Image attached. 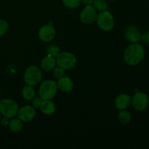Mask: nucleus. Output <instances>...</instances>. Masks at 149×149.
Segmentation results:
<instances>
[{
    "label": "nucleus",
    "instance_id": "nucleus-27",
    "mask_svg": "<svg viewBox=\"0 0 149 149\" xmlns=\"http://www.w3.org/2000/svg\"><path fill=\"white\" fill-rule=\"evenodd\" d=\"M9 123H10V121H9L8 118L5 117V119H3L2 120H1V125H2L3 126H7V125H9Z\"/></svg>",
    "mask_w": 149,
    "mask_h": 149
},
{
    "label": "nucleus",
    "instance_id": "nucleus-18",
    "mask_svg": "<svg viewBox=\"0 0 149 149\" xmlns=\"http://www.w3.org/2000/svg\"><path fill=\"white\" fill-rule=\"evenodd\" d=\"M118 118L121 123L122 124H128L131 121L132 119V115L128 111L125 110H120V112L118 115Z\"/></svg>",
    "mask_w": 149,
    "mask_h": 149
},
{
    "label": "nucleus",
    "instance_id": "nucleus-2",
    "mask_svg": "<svg viewBox=\"0 0 149 149\" xmlns=\"http://www.w3.org/2000/svg\"><path fill=\"white\" fill-rule=\"evenodd\" d=\"M58 86L54 80L48 79L44 81L39 89V95L43 100H51L57 94Z\"/></svg>",
    "mask_w": 149,
    "mask_h": 149
},
{
    "label": "nucleus",
    "instance_id": "nucleus-4",
    "mask_svg": "<svg viewBox=\"0 0 149 149\" xmlns=\"http://www.w3.org/2000/svg\"><path fill=\"white\" fill-rule=\"evenodd\" d=\"M42 74L40 68L36 65H31L24 73V81L28 85L36 86L42 81Z\"/></svg>",
    "mask_w": 149,
    "mask_h": 149
},
{
    "label": "nucleus",
    "instance_id": "nucleus-7",
    "mask_svg": "<svg viewBox=\"0 0 149 149\" xmlns=\"http://www.w3.org/2000/svg\"><path fill=\"white\" fill-rule=\"evenodd\" d=\"M131 101L135 110L143 111L148 107L149 100L146 94L142 92H138L134 95Z\"/></svg>",
    "mask_w": 149,
    "mask_h": 149
},
{
    "label": "nucleus",
    "instance_id": "nucleus-23",
    "mask_svg": "<svg viewBox=\"0 0 149 149\" xmlns=\"http://www.w3.org/2000/svg\"><path fill=\"white\" fill-rule=\"evenodd\" d=\"M53 76L55 79H59L61 77H64V74H65V71H64V69H63L61 67H57V68H55L53 69Z\"/></svg>",
    "mask_w": 149,
    "mask_h": 149
},
{
    "label": "nucleus",
    "instance_id": "nucleus-29",
    "mask_svg": "<svg viewBox=\"0 0 149 149\" xmlns=\"http://www.w3.org/2000/svg\"><path fill=\"white\" fill-rule=\"evenodd\" d=\"M110 1H115V0H110Z\"/></svg>",
    "mask_w": 149,
    "mask_h": 149
},
{
    "label": "nucleus",
    "instance_id": "nucleus-28",
    "mask_svg": "<svg viewBox=\"0 0 149 149\" xmlns=\"http://www.w3.org/2000/svg\"><path fill=\"white\" fill-rule=\"evenodd\" d=\"M0 120H1V113H0Z\"/></svg>",
    "mask_w": 149,
    "mask_h": 149
},
{
    "label": "nucleus",
    "instance_id": "nucleus-25",
    "mask_svg": "<svg viewBox=\"0 0 149 149\" xmlns=\"http://www.w3.org/2000/svg\"><path fill=\"white\" fill-rule=\"evenodd\" d=\"M141 40L145 44H149V31H146L141 35Z\"/></svg>",
    "mask_w": 149,
    "mask_h": 149
},
{
    "label": "nucleus",
    "instance_id": "nucleus-24",
    "mask_svg": "<svg viewBox=\"0 0 149 149\" xmlns=\"http://www.w3.org/2000/svg\"><path fill=\"white\" fill-rule=\"evenodd\" d=\"M42 101H43V99H42L40 96L34 97L33 99H32V102H31L32 106H33L34 109H38V108L40 107Z\"/></svg>",
    "mask_w": 149,
    "mask_h": 149
},
{
    "label": "nucleus",
    "instance_id": "nucleus-5",
    "mask_svg": "<svg viewBox=\"0 0 149 149\" xmlns=\"http://www.w3.org/2000/svg\"><path fill=\"white\" fill-rule=\"evenodd\" d=\"M56 63L63 69H71L77 63V58L74 54L71 52H60L57 56Z\"/></svg>",
    "mask_w": 149,
    "mask_h": 149
},
{
    "label": "nucleus",
    "instance_id": "nucleus-12",
    "mask_svg": "<svg viewBox=\"0 0 149 149\" xmlns=\"http://www.w3.org/2000/svg\"><path fill=\"white\" fill-rule=\"evenodd\" d=\"M57 86L58 89L63 93H69L74 88V83L69 77H63L58 79Z\"/></svg>",
    "mask_w": 149,
    "mask_h": 149
},
{
    "label": "nucleus",
    "instance_id": "nucleus-19",
    "mask_svg": "<svg viewBox=\"0 0 149 149\" xmlns=\"http://www.w3.org/2000/svg\"><path fill=\"white\" fill-rule=\"evenodd\" d=\"M93 7L98 11H105L108 7V3L106 0H95Z\"/></svg>",
    "mask_w": 149,
    "mask_h": 149
},
{
    "label": "nucleus",
    "instance_id": "nucleus-17",
    "mask_svg": "<svg viewBox=\"0 0 149 149\" xmlns=\"http://www.w3.org/2000/svg\"><path fill=\"white\" fill-rule=\"evenodd\" d=\"M22 95H23V97L26 100H32L35 97V90L32 87V86H25V87H23V90H22Z\"/></svg>",
    "mask_w": 149,
    "mask_h": 149
},
{
    "label": "nucleus",
    "instance_id": "nucleus-3",
    "mask_svg": "<svg viewBox=\"0 0 149 149\" xmlns=\"http://www.w3.org/2000/svg\"><path fill=\"white\" fill-rule=\"evenodd\" d=\"M18 109V105L13 100L5 98L0 101V113L4 117L13 119L17 115Z\"/></svg>",
    "mask_w": 149,
    "mask_h": 149
},
{
    "label": "nucleus",
    "instance_id": "nucleus-22",
    "mask_svg": "<svg viewBox=\"0 0 149 149\" xmlns=\"http://www.w3.org/2000/svg\"><path fill=\"white\" fill-rule=\"evenodd\" d=\"M9 25L6 20L0 19V36H3L8 31Z\"/></svg>",
    "mask_w": 149,
    "mask_h": 149
},
{
    "label": "nucleus",
    "instance_id": "nucleus-16",
    "mask_svg": "<svg viewBox=\"0 0 149 149\" xmlns=\"http://www.w3.org/2000/svg\"><path fill=\"white\" fill-rule=\"evenodd\" d=\"M10 130L13 132H18L23 128V124L19 119H13L8 125Z\"/></svg>",
    "mask_w": 149,
    "mask_h": 149
},
{
    "label": "nucleus",
    "instance_id": "nucleus-15",
    "mask_svg": "<svg viewBox=\"0 0 149 149\" xmlns=\"http://www.w3.org/2000/svg\"><path fill=\"white\" fill-rule=\"evenodd\" d=\"M39 108L41 111L46 115H50L53 113L56 109L55 103L50 100H43Z\"/></svg>",
    "mask_w": 149,
    "mask_h": 149
},
{
    "label": "nucleus",
    "instance_id": "nucleus-26",
    "mask_svg": "<svg viewBox=\"0 0 149 149\" xmlns=\"http://www.w3.org/2000/svg\"><path fill=\"white\" fill-rule=\"evenodd\" d=\"M94 1L95 0H81V2L86 4V5H90V4L94 2Z\"/></svg>",
    "mask_w": 149,
    "mask_h": 149
},
{
    "label": "nucleus",
    "instance_id": "nucleus-21",
    "mask_svg": "<svg viewBox=\"0 0 149 149\" xmlns=\"http://www.w3.org/2000/svg\"><path fill=\"white\" fill-rule=\"evenodd\" d=\"M60 52H60V48L57 45H49L47 48V55H51V56L57 57Z\"/></svg>",
    "mask_w": 149,
    "mask_h": 149
},
{
    "label": "nucleus",
    "instance_id": "nucleus-9",
    "mask_svg": "<svg viewBox=\"0 0 149 149\" xmlns=\"http://www.w3.org/2000/svg\"><path fill=\"white\" fill-rule=\"evenodd\" d=\"M56 36V31L51 25H45L39 31V37L45 42H49L53 40Z\"/></svg>",
    "mask_w": 149,
    "mask_h": 149
},
{
    "label": "nucleus",
    "instance_id": "nucleus-20",
    "mask_svg": "<svg viewBox=\"0 0 149 149\" xmlns=\"http://www.w3.org/2000/svg\"><path fill=\"white\" fill-rule=\"evenodd\" d=\"M65 7L70 9H74L80 5L81 0H62Z\"/></svg>",
    "mask_w": 149,
    "mask_h": 149
},
{
    "label": "nucleus",
    "instance_id": "nucleus-11",
    "mask_svg": "<svg viewBox=\"0 0 149 149\" xmlns=\"http://www.w3.org/2000/svg\"><path fill=\"white\" fill-rule=\"evenodd\" d=\"M125 39L131 43H138L141 38V34L138 28L135 26H129L125 31Z\"/></svg>",
    "mask_w": 149,
    "mask_h": 149
},
{
    "label": "nucleus",
    "instance_id": "nucleus-6",
    "mask_svg": "<svg viewBox=\"0 0 149 149\" xmlns=\"http://www.w3.org/2000/svg\"><path fill=\"white\" fill-rule=\"evenodd\" d=\"M96 20L98 27L105 31L111 30L115 24L113 16L111 13L106 10L97 15Z\"/></svg>",
    "mask_w": 149,
    "mask_h": 149
},
{
    "label": "nucleus",
    "instance_id": "nucleus-13",
    "mask_svg": "<svg viewBox=\"0 0 149 149\" xmlns=\"http://www.w3.org/2000/svg\"><path fill=\"white\" fill-rule=\"evenodd\" d=\"M131 103V97L129 95L121 94L115 99V106L119 110L126 109Z\"/></svg>",
    "mask_w": 149,
    "mask_h": 149
},
{
    "label": "nucleus",
    "instance_id": "nucleus-8",
    "mask_svg": "<svg viewBox=\"0 0 149 149\" xmlns=\"http://www.w3.org/2000/svg\"><path fill=\"white\" fill-rule=\"evenodd\" d=\"M97 10L92 5H87L80 13V20L84 24H90L97 18Z\"/></svg>",
    "mask_w": 149,
    "mask_h": 149
},
{
    "label": "nucleus",
    "instance_id": "nucleus-1",
    "mask_svg": "<svg viewBox=\"0 0 149 149\" xmlns=\"http://www.w3.org/2000/svg\"><path fill=\"white\" fill-rule=\"evenodd\" d=\"M145 56V49L142 45L132 43L125 51V61L128 65H136L143 61Z\"/></svg>",
    "mask_w": 149,
    "mask_h": 149
},
{
    "label": "nucleus",
    "instance_id": "nucleus-10",
    "mask_svg": "<svg viewBox=\"0 0 149 149\" xmlns=\"http://www.w3.org/2000/svg\"><path fill=\"white\" fill-rule=\"evenodd\" d=\"M17 114L21 122H28L33 120L36 115V111L33 106H25L18 109Z\"/></svg>",
    "mask_w": 149,
    "mask_h": 149
},
{
    "label": "nucleus",
    "instance_id": "nucleus-14",
    "mask_svg": "<svg viewBox=\"0 0 149 149\" xmlns=\"http://www.w3.org/2000/svg\"><path fill=\"white\" fill-rule=\"evenodd\" d=\"M56 60L55 57L47 55L42 59L41 62V68L46 71H50L55 68Z\"/></svg>",
    "mask_w": 149,
    "mask_h": 149
}]
</instances>
